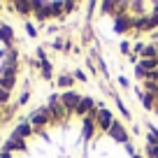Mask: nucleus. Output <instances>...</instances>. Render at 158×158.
I'll list each match as a JSON object with an SVG mask.
<instances>
[{
  "label": "nucleus",
  "instance_id": "nucleus-2",
  "mask_svg": "<svg viewBox=\"0 0 158 158\" xmlns=\"http://www.w3.org/2000/svg\"><path fill=\"white\" fill-rule=\"evenodd\" d=\"M19 84V47L14 30L0 16V118L5 116Z\"/></svg>",
  "mask_w": 158,
  "mask_h": 158
},
{
  "label": "nucleus",
  "instance_id": "nucleus-3",
  "mask_svg": "<svg viewBox=\"0 0 158 158\" xmlns=\"http://www.w3.org/2000/svg\"><path fill=\"white\" fill-rule=\"evenodd\" d=\"M135 79L147 109L158 114V40L142 49L135 63Z\"/></svg>",
  "mask_w": 158,
  "mask_h": 158
},
{
  "label": "nucleus",
  "instance_id": "nucleus-1",
  "mask_svg": "<svg viewBox=\"0 0 158 158\" xmlns=\"http://www.w3.org/2000/svg\"><path fill=\"white\" fill-rule=\"evenodd\" d=\"M0 158H142L126 126L102 102L58 93L7 137Z\"/></svg>",
  "mask_w": 158,
  "mask_h": 158
}]
</instances>
